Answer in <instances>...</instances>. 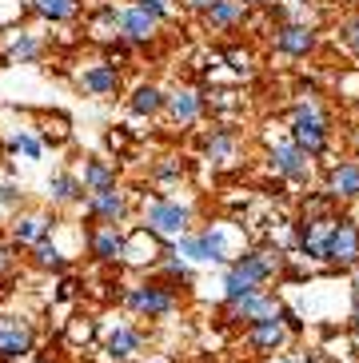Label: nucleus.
Returning <instances> with one entry per match:
<instances>
[{
    "label": "nucleus",
    "mask_w": 359,
    "mask_h": 363,
    "mask_svg": "<svg viewBox=\"0 0 359 363\" xmlns=\"http://www.w3.org/2000/svg\"><path fill=\"white\" fill-rule=\"evenodd\" d=\"M164 112H168L176 124H196V120L204 116V96L200 92H192V88H180V92H172L168 96V104H164Z\"/></svg>",
    "instance_id": "obj_16"
},
{
    "label": "nucleus",
    "mask_w": 359,
    "mask_h": 363,
    "mask_svg": "<svg viewBox=\"0 0 359 363\" xmlns=\"http://www.w3.org/2000/svg\"><path fill=\"white\" fill-rule=\"evenodd\" d=\"M243 16H248V4H243V0H216V4L204 12L208 28H236V24H243Z\"/></svg>",
    "instance_id": "obj_17"
},
{
    "label": "nucleus",
    "mask_w": 359,
    "mask_h": 363,
    "mask_svg": "<svg viewBox=\"0 0 359 363\" xmlns=\"http://www.w3.org/2000/svg\"><path fill=\"white\" fill-rule=\"evenodd\" d=\"M84 188L100 192V188H116V168L108 160H88L84 164Z\"/></svg>",
    "instance_id": "obj_23"
},
{
    "label": "nucleus",
    "mask_w": 359,
    "mask_h": 363,
    "mask_svg": "<svg viewBox=\"0 0 359 363\" xmlns=\"http://www.w3.org/2000/svg\"><path fill=\"white\" fill-rule=\"evenodd\" d=\"M324 259L336 267H348L359 259V220L351 216H336V224L328 232V244H324Z\"/></svg>",
    "instance_id": "obj_6"
},
{
    "label": "nucleus",
    "mask_w": 359,
    "mask_h": 363,
    "mask_svg": "<svg viewBox=\"0 0 359 363\" xmlns=\"http://www.w3.org/2000/svg\"><path fill=\"white\" fill-rule=\"evenodd\" d=\"M124 212H128V200L116 188H100V192L88 196V216L100 220V224H116V220H124Z\"/></svg>",
    "instance_id": "obj_13"
},
{
    "label": "nucleus",
    "mask_w": 359,
    "mask_h": 363,
    "mask_svg": "<svg viewBox=\"0 0 359 363\" xmlns=\"http://www.w3.org/2000/svg\"><path fill=\"white\" fill-rule=\"evenodd\" d=\"M0 200H4V203H16V200H21V192H16L12 184H4V188H0Z\"/></svg>",
    "instance_id": "obj_34"
},
{
    "label": "nucleus",
    "mask_w": 359,
    "mask_h": 363,
    "mask_svg": "<svg viewBox=\"0 0 359 363\" xmlns=\"http://www.w3.org/2000/svg\"><path fill=\"white\" fill-rule=\"evenodd\" d=\"M124 235L116 232V224H100L88 232V252H92L96 259H104V264H112V259L124 256Z\"/></svg>",
    "instance_id": "obj_14"
},
{
    "label": "nucleus",
    "mask_w": 359,
    "mask_h": 363,
    "mask_svg": "<svg viewBox=\"0 0 359 363\" xmlns=\"http://www.w3.org/2000/svg\"><path fill=\"white\" fill-rule=\"evenodd\" d=\"M232 68H236V72H252V60H248V52H232Z\"/></svg>",
    "instance_id": "obj_32"
},
{
    "label": "nucleus",
    "mask_w": 359,
    "mask_h": 363,
    "mask_svg": "<svg viewBox=\"0 0 359 363\" xmlns=\"http://www.w3.org/2000/svg\"><path fill=\"white\" fill-rule=\"evenodd\" d=\"M12 148H16V152H24L28 160H40V140H36V136H28V132H21V136L12 140Z\"/></svg>",
    "instance_id": "obj_28"
},
{
    "label": "nucleus",
    "mask_w": 359,
    "mask_h": 363,
    "mask_svg": "<svg viewBox=\"0 0 359 363\" xmlns=\"http://www.w3.org/2000/svg\"><path fill=\"white\" fill-rule=\"evenodd\" d=\"M355 296H359V291H355Z\"/></svg>",
    "instance_id": "obj_41"
},
{
    "label": "nucleus",
    "mask_w": 359,
    "mask_h": 363,
    "mask_svg": "<svg viewBox=\"0 0 359 363\" xmlns=\"http://www.w3.org/2000/svg\"><path fill=\"white\" fill-rule=\"evenodd\" d=\"M0 264H4V247H0Z\"/></svg>",
    "instance_id": "obj_39"
},
{
    "label": "nucleus",
    "mask_w": 359,
    "mask_h": 363,
    "mask_svg": "<svg viewBox=\"0 0 359 363\" xmlns=\"http://www.w3.org/2000/svg\"><path fill=\"white\" fill-rule=\"evenodd\" d=\"M140 9H148L152 16H160V21H168V16H172V4H168V0H140Z\"/></svg>",
    "instance_id": "obj_30"
},
{
    "label": "nucleus",
    "mask_w": 359,
    "mask_h": 363,
    "mask_svg": "<svg viewBox=\"0 0 359 363\" xmlns=\"http://www.w3.org/2000/svg\"><path fill=\"white\" fill-rule=\"evenodd\" d=\"M211 4H216V0H184V9H188V12H200V16L211 9Z\"/></svg>",
    "instance_id": "obj_33"
},
{
    "label": "nucleus",
    "mask_w": 359,
    "mask_h": 363,
    "mask_svg": "<svg viewBox=\"0 0 359 363\" xmlns=\"http://www.w3.org/2000/svg\"><path fill=\"white\" fill-rule=\"evenodd\" d=\"M124 303L136 315H148V320H164L176 311V291L168 284H136V288L124 291Z\"/></svg>",
    "instance_id": "obj_4"
},
{
    "label": "nucleus",
    "mask_w": 359,
    "mask_h": 363,
    "mask_svg": "<svg viewBox=\"0 0 359 363\" xmlns=\"http://www.w3.org/2000/svg\"><path fill=\"white\" fill-rule=\"evenodd\" d=\"M236 156V136L232 132H216V136L208 140V160L211 164H232Z\"/></svg>",
    "instance_id": "obj_25"
},
{
    "label": "nucleus",
    "mask_w": 359,
    "mask_h": 363,
    "mask_svg": "<svg viewBox=\"0 0 359 363\" xmlns=\"http://www.w3.org/2000/svg\"><path fill=\"white\" fill-rule=\"evenodd\" d=\"M275 48L284 56H307L316 48V33L307 24H280L275 28Z\"/></svg>",
    "instance_id": "obj_15"
},
{
    "label": "nucleus",
    "mask_w": 359,
    "mask_h": 363,
    "mask_svg": "<svg viewBox=\"0 0 359 363\" xmlns=\"http://www.w3.org/2000/svg\"><path fill=\"white\" fill-rule=\"evenodd\" d=\"M140 343H144V335H140L136 328H116L112 335H108V355L112 359H128V355H136L140 352Z\"/></svg>",
    "instance_id": "obj_22"
},
{
    "label": "nucleus",
    "mask_w": 359,
    "mask_h": 363,
    "mask_svg": "<svg viewBox=\"0 0 359 363\" xmlns=\"http://www.w3.org/2000/svg\"><path fill=\"white\" fill-rule=\"evenodd\" d=\"M88 335H92V323H76V328H72V340H84L88 343Z\"/></svg>",
    "instance_id": "obj_35"
},
{
    "label": "nucleus",
    "mask_w": 359,
    "mask_h": 363,
    "mask_svg": "<svg viewBox=\"0 0 359 363\" xmlns=\"http://www.w3.org/2000/svg\"><path fill=\"white\" fill-rule=\"evenodd\" d=\"M223 311H228V320H236V323H260V320H275V315L284 311V303H280L275 291L255 288V291H248V296H240V299H228Z\"/></svg>",
    "instance_id": "obj_5"
},
{
    "label": "nucleus",
    "mask_w": 359,
    "mask_h": 363,
    "mask_svg": "<svg viewBox=\"0 0 359 363\" xmlns=\"http://www.w3.org/2000/svg\"><path fill=\"white\" fill-rule=\"evenodd\" d=\"M324 192L336 203L359 200V160H339L336 168L328 172V188H324Z\"/></svg>",
    "instance_id": "obj_12"
},
{
    "label": "nucleus",
    "mask_w": 359,
    "mask_h": 363,
    "mask_svg": "<svg viewBox=\"0 0 359 363\" xmlns=\"http://www.w3.org/2000/svg\"><path fill=\"white\" fill-rule=\"evenodd\" d=\"M32 343H36V335H32L28 323L12 320V315H0V359L4 363L21 359V355L32 352Z\"/></svg>",
    "instance_id": "obj_8"
},
{
    "label": "nucleus",
    "mask_w": 359,
    "mask_h": 363,
    "mask_svg": "<svg viewBox=\"0 0 359 363\" xmlns=\"http://www.w3.org/2000/svg\"><path fill=\"white\" fill-rule=\"evenodd\" d=\"M48 232H53V220L48 216H24L21 224L12 228V240L24 247H36L40 240H48Z\"/></svg>",
    "instance_id": "obj_19"
},
{
    "label": "nucleus",
    "mask_w": 359,
    "mask_h": 363,
    "mask_svg": "<svg viewBox=\"0 0 359 363\" xmlns=\"http://www.w3.org/2000/svg\"><path fill=\"white\" fill-rule=\"evenodd\" d=\"M296 4H304V0H296Z\"/></svg>",
    "instance_id": "obj_40"
},
{
    "label": "nucleus",
    "mask_w": 359,
    "mask_h": 363,
    "mask_svg": "<svg viewBox=\"0 0 359 363\" xmlns=\"http://www.w3.org/2000/svg\"><path fill=\"white\" fill-rule=\"evenodd\" d=\"M339 36H343V44H348L351 52L359 56V16H351V21H343V33H339Z\"/></svg>",
    "instance_id": "obj_29"
},
{
    "label": "nucleus",
    "mask_w": 359,
    "mask_h": 363,
    "mask_svg": "<svg viewBox=\"0 0 359 363\" xmlns=\"http://www.w3.org/2000/svg\"><path fill=\"white\" fill-rule=\"evenodd\" d=\"M9 56H12V60H24V65H28V60H36V56H40V44H36V36L21 33L16 40L9 44Z\"/></svg>",
    "instance_id": "obj_26"
},
{
    "label": "nucleus",
    "mask_w": 359,
    "mask_h": 363,
    "mask_svg": "<svg viewBox=\"0 0 359 363\" xmlns=\"http://www.w3.org/2000/svg\"><path fill=\"white\" fill-rule=\"evenodd\" d=\"M243 340H248V347L252 352H280L284 347V340H287V328H284V320L275 315V320H260V323H248V331H243Z\"/></svg>",
    "instance_id": "obj_11"
},
{
    "label": "nucleus",
    "mask_w": 359,
    "mask_h": 363,
    "mask_svg": "<svg viewBox=\"0 0 359 363\" xmlns=\"http://www.w3.org/2000/svg\"><path fill=\"white\" fill-rule=\"evenodd\" d=\"M164 104H168V96H164L156 84H140L136 92H132V100H128V108H132L136 116H156V112H164Z\"/></svg>",
    "instance_id": "obj_21"
},
{
    "label": "nucleus",
    "mask_w": 359,
    "mask_h": 363,
    "mask_svg": "<svg viewBox=\"0 0 359 363\" xmlns=\"http://www.w3.org/2000/svg\"><path fill=\"white\" fill-rule=\"evenodd\" d=\"M156 28H160V16H152L148 9H128L120 12V36L128 44H152L156 40Z\"/></svg>",
    "instance_id": "obj_9"
},
{
    "label": "nucleus",
    "mask_w": 359,
    "mask_h": 363,
    "mask_svg": "<svg viewBox=\"0 0 359 363\" xmlns=\"http://www.w3.org/2000/svg\"><path fill=\"white\" fill-rule=\"evenodd\" d=\"M80 192H84V180H76V176H68V172H60V176H53V180H48V196H53L56 203L80 200Z\"/></svg>",
    "instance_id": "obj_24"
},
{
    "label": "nucleus",
    "mask_w": 359,
    "mask_h": 363,
    "mask_svg": "<svg viewBox=\"0 0 359 363\" xmlns=\"http://www.w3.org/2000/svg\"><path fill=\"white\" fill-rule=\"evenodd\" d=\"M180 172H184L180 164H156V176H180Z\"/></svg>",
    "instance_id": "obj_36"
},
{
    "label": "nucleus",
    "mask_w": 359,
    "mask_h": 363,
    "mask_svg": "<svg viewBox=\"0 0 359 363\" xmlns=\"http://www.w3.org/2000/svg\"><path fill=\"white\" fill-rule=\"evenodd\" d=\"M80 84L92 92V96H112L120 88V68L116 65H96V68H88L84 76H80Z\"/></svg>",
    "instance_id": "obj_18"
},
{
    "label": "nucleus",
    "mask_w": 359,
    "mask_h": 363,
    "mask_svg": "<svg viewBox=\"0 0 359 363\" xmlns=\"http://www.w3.org/2000/svg\"><path fill=\"white\" fill-rule=\"evenodd\" d=\"M272 168H275V176L299 184V180H307V168L311 164H307V152L292 140V144H275L272 148Z\"/></svg>",
    "instance_id": "obj_10"
},
{
    "label": "nucleus",
    "mask_w": 359,
    "mask_h": 363,
    "mask_svg": "<svg viewBox=\"0 0 359 363\" xmlns=\"http://www.w3.org/2000/svg\"><path fill=\"white\" fill-rule=\"evenodd\" d=\"M188 220H192V212L176 200H152L144 208V228L152 235H160V240H180L188 232Z\"/></svg>",
    "instance_id": "obj_3"
},
{
    "label": "nucleus",
    "mask_w": 359,
    "mask_h": 363,
    "mask_svg": "<svg viewBox=\"0 0 359 363\" xmlns=\"http://www.w3.org/2000/svg\"><path fill=\"white\" fill-rule=\"evenodd\" d=\"M164 272H168L172 279H192L188 264H180V259H168V264H164Z\"/></svg>",
    "instance_id": "obj_31"
},
{
    "label": "nucleus",
    "mask_w": 359,
    "mask_h": 363,
    "mask_svg": "<svg viewBox=\"0 0 359 363\" xmlns=\"http://www.w3.org/2000/svg\"><path fill=\"white\" fill-rule=\"evenodd\" d=\"M32 12L40 21L64 24V21H76L80 16V0H32Z\"/></svg>",
    "instance_id": "obj_20"
},
{
    "label": "nucleus",
    "mask_w": 359,
    "mask_h": 363,
    "mask_svg": "<svg viewBox=\"0 0 359 363\" xmlns=\"http://www.w3.org/2000/svg\"><path fill=\"white\" fill-rule=\"evenodd\" d=\"M180 252L188 259H204V264H228V235L220 228H204L200 235H184Z\"/></svg>",
    "instance_id": "obj_7"
},
{
    "label": "nucleus",
    "mask_w": 359,
    "mask_h": 363,
    "mask_svg": "<svg viewBox=\"0 0 359 363\" xmlns=\"http://www.w3.org/2000/svg\"><path fill=\"white\" fill-rule=\"evenodd\" d=\"M248 9H264V4H272V0H243Z\"/></svg>",
    "instance_id": "obj_38"
},
{
    "label": "nucleus",
    "mask_w": 359,
    "mask_h": 363,
    "mask_svg": "<svg viewBox=\"0 0 359 363\" xmlns=\"http://www.w3.org/2000/svg\"><path fill=\"white\" fill-rule=\"evenodd\" d=\"M108 144H112V148H128V136L124 132H108Z\"/></svg>",
    "instance_id": "obj_37"
},
{
    "label": "nucleus",
    "mask_w": 359,
    "mask_h": 363,
    "mask_svg": "<svg viewBox=\"0 0 359 363\" xmlns=\"http://www.w3.org/2000/svg\"><path fill=\"white\" fill-rule=\"evenodd\" d=\"M275 272H280V252H248V256H240V259H228L223 296H228V299L248 296V291L264 288Z\"/></svg>",
    "instance_id": "obj_1"
},
{
    "label": "nucleus",
    "mask_w": 359,
    "mask_h": 363,
    "mask_svg": "<svg viewBox=\"0 0 359 363\" xmlns=\"http://www.w3.org/2000/svg\"><path fill=\"white\" fill-rule=\"evenodd\" d=\"M328 136H331V128H328V116H324L319 104H299L292 112V140L307 156H319V152L328 148Z\"/></svg>",
    "instance_id": "obj_2"
},
{
    "label": "nucleus",
    "mask_w": 359,
    "mask_h": 363,
    "mask_svg": "<svg viewBox=\"0 0 359 363\" xmlns=\"http://www.w3.org/2000/svg\"><path fill=\"white\" fill-rule=\"evenodd\" d=\"M32 252H36V264H40V267H48V272H64V256L48 244V240H40Z\"/></svg>",
    "instance_id": "obj_27"
}]
</instances>
